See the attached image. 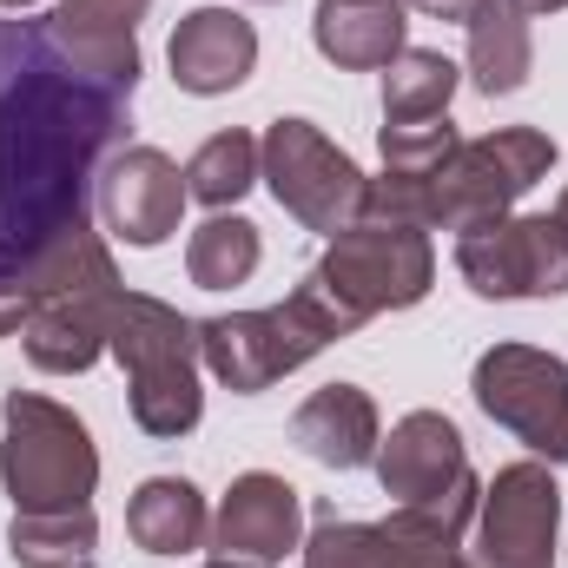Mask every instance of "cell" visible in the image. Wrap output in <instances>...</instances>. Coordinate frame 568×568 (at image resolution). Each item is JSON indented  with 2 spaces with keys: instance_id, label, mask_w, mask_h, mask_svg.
Listing matches in <instances>:
<instances>
[{
  "instance_id": "cell-22",
  "label": "cell",
  "mask_w": 568,
  "mask_h": 568,
  "mask_svg": "<svg viewBox=\"0 0 568 568\" xmlns=\"http://www.w3.org/2000/svg\"><path fill=\"white\" fill-rule=\"evenodd\" d=\"M7 549L20 568H87V556L100 549V516H93V503L87 509H40V516L13 509Z\"/></svg>"
},
{
  "instance_id": "cell-12",
  "label": "cell",
  "mask_w": 568,
  "mask_h": 568,
  "mask_svg": "<svg viewBox=\"0 0 568 568\" xmlns=\"http://www.w3.org/2000/svg\"><path fill=\"white\" fill-rule=\"evenodd\" d=\"M562 489L542 456L496 469L476 509V568H556Z\"/></svg>"
},
{
  "instance_id": "cell-29",
  "label": "cell",
  "mask_w": 568,
  "mask_h": 568,
  "mask_svg": "<svg viewBox=\"0 0 568 568\" xmlns=\"http://www.w3.org/2000/svg\"><path fill=\"white\" fill-rule=\"evenodd\" d=\"M509 7H516V13H562L568 0H509Z\"/></svg>"
},
{
  "instance_id": "cell-3",
  "label": "cell",
  "mask_w": 568,
  "mask_h": 568,
  "mask_svg": "<svg viewBox=\"0 0 568 568\" xmlns=\"http://www.w3.org/2000/svg\"><path fill=\"white\" fill-rule=\"evenodd\" d=\"M351 331H364V317L344 311V304L331 297V284L311 272V278L297 284L284 304H272V311L205 317V324H199V357H205V371H212L232 397H258V390H272L278 377L304 371L317 351H331V344L351 337Z\"/></svg>"
},
{
  "instance_id": "cell-26",
  "label": "cell",
  "mask_w": 568,
  "mask_h": 568,
  "mask_svg": "<svg viewBox=\"0 0 568 568\" xmlns=\"http://www.w3.org/2000/svg\"><path fill=\"white\" fill-rule=\"evenodd\" d=\"M384 172H397V179H429L449 152H456V126H449V113H436V120H384Z\"/></svg>"
},
{
  "instance_id": "cell-15",
  "label": "cell",
  "mask_w": 568,
  "mask_h": 568,
  "mask_svg": "<svg viewBox=\"0 0 568 568\" xmlns=\"http://www.w3.org/2000/svg\"><path fill=\"white\" fill-rule=\"evenodd\" d=\"M297 529H304L297 489L284 476H272V469H245L225 489L219 516H212V556L219 562H245V568H278L291 549H304Z\"/></svg>"
},
{
  "instance_id": "cell-19",
  "label": "cell",
  "mask_w": 568,
  "mask_h": 568,
  "mask_svg": "<svg viewBox=\"0 0 568 568\" xmlns=\"http://www.w3.org/2000/svg\"><path fill=\"white\" fill-rule=\"evenodd\" d=\"M404 0H317L311 13V40L331 67L344 73H384L404 53Z\"/></svg>"
},
{
  "instance_id": "cell-5",
  "label": "cell",
  "mask_w": 568,
  "mask_h": 568,
  "mask_svg": "<svg viewBox=\"0 0 568 568\" xmlns=\"http://www.w3.org/2000/svg\"><path fill=\"white\" fill-rule=\"evenodd\" d=\"M106 351L126 371V404L145 436L172 443V436L199 429V417H205L199 364L205 357H199V324L185 311H172L165 297H145V291H120Z\"/></svg>"
},
{
  "instance_id": "cell-27",
  "label": "cell",
  "mask_w": 568,
  "mask_h": 568,
  "mask_svg": "<svg viewBox=\"0 0 568 568\" xmlns=\"http://www.w3.org/2000/svg\"><path fill=\"white\" fill-rule=\"evenodd\" d=\"M27 284H0V337H13L20 324H27Z\"/></svg>"
},
{
  "instance_id": "cell-1",
  "label": "cell",
  "mask_w": 568,
  "mask_h": 568,
  "mask_svg": "<svg viewBox=\"0 0 568 568\" xmlns=\"http://www.w3.org/2000/svg\"><path fill=\"white\" fill-rule=\"evenodd\" d=\"M133 93L87 80L47 20L0 13V284L33 272L93 232L100 159L126 140Z\"/></svg>"
},
{
  "instance_id": "cell-18",
  "label": "cell",
  "mask_w": 568,
  "mask_h": 568,
  "mask_svg": "<svg viewBox=\"0 0 568 568\" xmlns=\"http://www.w3.org/2000/svg\"><path fill=\"white\" fill-rule=\"evenodd\" d=\"M291 443L311 456V463H324V469H364V463H377V404H371V390H357V384H324V390H311L304 404H297V417H291Z\"/></svg>"
},
{
  "instance_id": "cell-21",
  "label": "cell",
  "mask_w": 568,
  "mask_h": 568,
  "mask_svg": "<svg viewBox=\"0 0 568 568\" xmlns=\"http://www.w3.org/2000/svg\"><path fill=\"white\" fill-rule=\"evenodd\" d=\"M536 73V40H529V13H516L509 0H483L469 13V87L483 100L523 93Z\"/></svg>"
},
{
  "instance_id": "cell-11",
  "label": "cell",
  "mask_w": 568,
  "mask_h": 568,
  "mask_svg": "<svg viewBox=\"0 0 568 568\" xmlns=\"http://www.w3.org/2000/svg\"><path fill=\"white\" fill-rule=\"evenodd\" d=\"M456 272L476 297H562L568 291V232L556 212L536 219H483L456 232Z\"/></svg>"
},
{
  "instance_id": "cell-20",
  "label": "cell",
  "mask_w": 568,
  "mask_h": 568,
  "mask_svg": "<svg viewBox=\"0 0 568 568\" xmlns=\"http://www.w3.org/2000/svg\"><path fill=\"white\" fill-rule=\"evenodd\" d=\"M126 536L145 556H192L212 542V509L185 476H145L126 503Z\"/></svg>"
},
{
  "instance_id": "cell-24",
  "label": "cell",
  "mask_w": 568,
  "mask_h": 568,
  "mask_svg": "<svg viewBox=\"0 0 568 568\" xmlns=\"http://www.w3.org/2000/svg\"><path fill=\"white\" fill-rule=\"evenodd\" d=\"M456 100V60L436 47H404L384 67V120H436Z\"/></svg>"
},
{
  "instance_id": "cell-13",
  "label": "cell",
  "mask_w": 568,
  "mask_h": 568,
  "mask_svg": "<svg viewBox=\"0 0 568 568\" xmlns=\"http://www.w3.org/2000/svg\"><path fill=\"white\" fill-rule=\"evenodd\" d=\"M93 199H100V219H106L113 239L152 252V245H165V239L179 232L192 192H185V172H179L159 145H126V152H113V159L100 165Z\"/></svg>"
},
{
  "instance_id": "cell-14",
  "label": "cell",
  "mask_w": 568,
  "mask_h": 568,
  "mask_svg": "<svg viewBox=\"0 0 568 568\" xmlns=\"http://www.w3.org/2000/svg\"><path fill=\"white\" fill-rule=\"evenodd\" d=\"M304 568H476V562L456 556V536L429 529L404 509H390V523H351V516L324 509L311 542H304Z\"/></svg>"
},
{
  "instance_id": "cell-7",
  "label": "cell",
  "mask_w": 568,
  "mask_h": 568,
  "mask_svg": "<svg viewBox=\"0 0 568 568\" xmlns=\"http://www.w3.org/2000/svg\"><path fill=\"white\" fill-rule=\"evenodd\" d=\"M377 483H384V496H397L404 516H417L456 542L483 509V483L469 469L463 429L443 410H410L390 424V436L377 443Z\"/></svg>"
},
{
  "instance_id": "cell-28",
  "label": "cell",
  "mask_w": 568,
  "mask_h": 568,
  "mask_svg": "<svg viewBox=\"0 0 568 568\" xmlns=\"http://www.w3.org/2000/svg\"><path fill=\"white\" fill-rule=\"evenodd\" d=\"M404 7H417L429 20H463V27H469V13H476L483 0H404Z\"/></svg>"
},
{
  "instance_id": "cell-32",
  "label": "cell",
  "mask_w": 568,
  "mask_h": 568,
  "mask_svg": "<svg viewBox=\"0 0 568 568\" xmlns=\"http://www.w3.org/2000/svg\"><path fill=\"white\" fill-rule=\"evenodd\" d=\"M205 568H245V562H205Z\"/></svg>"
},
{
  "instance_id": "cell-9",
  "label": "cell",
  "mask_w": 568,
  "mask_h": 568,
  "mask_svg": "<svg viewBox=\"0 0 568 568\" xmlns=\"http://www.w3.org/2000/svg\"><path fill=\"white\" fill-rule=\"evenodd\" d=\"M317 278L331 284V297L344 311H357L371 324L377 311L424 304L436 284V252H429V232H417V225L357 219L351 232L331 239V252L317 258Z\"/></svg>"
},
{
  "instance_id": "cell-23",
  "label": "cell",
  "mask_w": 568,
  "mask_h": 568,
  "mask_svg": "<svg viewBox=\"0 0 568 568\" xmlns=\"http://www.w3.org/2000/svg\"><path fill=\"white\" fill-rule=\"evenodd\" d=\"M258 258H265V239H258V225L239 219V212H212V219L192 232V245H185V272H192L199 291H232V284H245L258 272Z\"/></svg>"
},
{
  "instance_id": "cell-33",
  "label": "cell",
  "mask_w": 568,
  "mask_h": 568,
  "mask_svg": "<svg viewBox=\"0 0 568 568\" xmlns=\"http://www.w3.org/2000/svg\"><path fill=\"white\" fill-rule=\"evenodd\" d=\"M258 7H272V0H258Z\"/></svg>"
},
{
  "instance_id": "cell-16",
  "label": "cell",
  "mask_w": 568,
  "mask_h": 568,
  "mask_svg": "<svg viewBox=\"0 0 568 568\" xmlns=\"http://www.w3.org/2000/svg\"><path fill=\"white\" fill-rule=\"evenodd\" d=\"M152 0H60L47 13V33L53 47L100 87L113 93H133L140 87V20Z\"/></svg>"
},
{
  "instance_id": "cell-2",
  "label": "cell",
  "mask_w": 568,
  "mask_h": 568,
  "mask_svg": "<svg viewBox=\"0 0 568 568\" xmlns=\"http://www.w3.org/2000/svg\"><path fill=\"white\" fill-rule=\"evenodd\" d=\"M556 165V140L536 126H503L483 140H463L429 179H371L364 219L417 225V232H469L483 219H503L529 185H542Z\"/></svg>"
},
{
  "instance_id": "cell-25",
  "label": "cell",
  "mask_w": 568,
  "mask_h": 568,
  "mask_svg": "<svg viewBox=\"0 0 568 568\" xmlns=\"http://www.w3.org/2000/svg\"><path fill=\"white\" fill-rule=\"evenodd\" d=\"M252 185H258V140L239 133V126L212 133V140L192 152V165H185V192H192L199 205H212V212L239 205Z\"/></svg>"
},
{
  "instance_id": "cell-8",
  "label": "cell",
  "mask_w": 568,
  "mask_h": 568,
  "mask_svg": "<svg viewBox=\"0 0 568 568\" xmlns=\"http://www.w3.org/2000/svg\"><path fill=\"white\" fill-rule=\"evenodd\" d=\"M258 179L304 232H324V239L351 232L364 219V192H371L357 159L344 145H331L311 120H272V133L258 140Z\"/></svg>"
},
{
  "instance_id": "cell-30",
  "label": "cell",
  "mask_w": 568,
  "mask_h": 568,
  "mask_svg": "<svg viewBox=\"0 0 568 568\" xmlns=\"http://www.w3.org/2000/svg\"><path fill=\"white\" fill-rule=\"evenodd\" d=\"M27 7H40V0H0V13H27Z\"/></svg>"
},
{
  "instance_id": "cell-17",
  "label": "cell",
  "mask_w": 568,
  "mask_h": 568,
  "mask_svg": "<svg viewBox=\"0 0 568 568\" xmlns=\"http://www.w3.org/2000/svg\"><path fill=\"white\" fill-rule=\"evenodd\" d=\"M165 60H172V80L185 93L219 100V93H232V87L252 80V67H258V27L245 13H232V7H192L172 27Z\"/></svg>"
},
{
  "instance_id": "cell-10",
  "label": "cell",
  "mask_w": 568,
  "mask_h": 568,
  "mask_svg": "<svg viewBox=\"0 0 568 568\" xmlns=\"http://www.w3.org/2000/svg\"><path fill=\"white\" fill-rule=\"evenodd\" d=\"M489 424H503L516 443H529L542 463H568V364L536 344H496L476 357L469 377Z\"/></svg>"
},
{
  "instance_id": "cell-6",
  "label": "cell",
  "mask_w": 568,
  "mask_h": 568,
  "mask_svg": "<svg viewBox=\"0 0 568 568\" xmlns=\"http://www.w3.org/2000/svg\"><path fill=\"white\" fill-rule=\"evenodd\" d=\"M0 483L13 496V509L40 516V509H87L100 489V449L93 429L80 424L67 404L40 397V390H7L0 404Z\"/></svg>"
},
{
  "instance_id": "cell-31",
  "label": "cell",
  "mask_w": 568,
  "mask_h": 568,
  "mask_svg": "<svg viewBox=\"0 0 568 568\" xmlns=\"http://www.w3.org/2000/svg\"><path fill=\"white\" fill-rule=\"evenodd\" d=\"M556 225H562V232H568V192H562V205H556Z\"/></svg>"
},
{
  "instance_id": "cell-4",
  "label": "cell",
  "mask_w": 568,
  "mask_h": 568,
  "mask_svg": "<svg viewBox=\"0 0 568 568\" xmlns=\"http://www.w3.org/2000/svg\"><path fill=\"white\" fill-rule=\"evenodd\" d=\"M120 272H113V252L100 245V232H80L73 245H60L33 284H27V324H20V344H27V364L47 371V377H80L106 357V331H113V304H120Z\"/></svg>"
}]
</instances>
